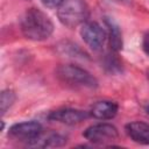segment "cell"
<instances>
[{
	"label": "cell",
	"instance_id": "obj_16",
	"mask_svg": "<svg viewBox=\"0 0 149 149\" xmlns=\"http://www.w3.org/2000/svg\"><path fill=\"white\" fill-rule=\"evenodd\" d=\"M146 111H147V113L149 114V106H147V107H146Z\"/></svg>",
	"mask_w": 149,
	"mask_h": 149
},
{
	"label": "cell",
	"instance_id": "obj_5",
	"mask_svg": "<svg viewBox=\"0 0 149 149\" xmlns=\"http://www.w3.org/2000/svg\"><path fill=\"white\" fill-rule=\"evenodd\" d=\"M43 133V127L40 122L30 120L14 123L9 130L8 136L19 142H26L29 144H34Z\"/></svg>",
	"mask_w": 149,
	"mask_h": 149
},
{
	"label": "cell",
	"instance_id": "obj_13",
	"mask_svg": "<svg viewBox=\"0 0 149 149\" xmlns=\"http://www.w3.org/2000/svg\"><path fill=\"white\" fill-rule=\"evenodd\" d=\"M15 100H16V94H15V92L13 90L7 88V90H3L1 92V97H0V111H1V115L2 116L14 105Z\"/></svg>",
	"mask_w": 149,
	"mask_h": 149
},
{
	"label": "cell",
	"instance_id": "obj_15",
	"mask_svg": "<svg viewBox=\"0 0 149 149\" xmlns=\"http://www.w3.org/2000/svg\"><path fill=\"white\" fill-rule=\"evenodd\" d=\"M42 3L48 8H57L62 0H41Z\"/></svg>",
	"mask_w": 149,
	"mask_h": 149
},
{
	"label": "cell",
	"instance_id": "obj_12",
	"mask_svg": "<svg viewBox=\"0 0 149 149\" xmlns=\"http://www.w3.org/2000/svg\"><path fill=\"white\" fill-rule=\"evenodd\" d=\"M58 49H59V51L62 54L68 55L70 57H76V58H85V57H87V55L77 44H73V43H71L69 41L62 42L58 45Z\"/></svg>",
	"mask_w": 149,
	"mask_h": 149
},
{
	"label": "cell",
	"instance_id": "obj_6",
	"mask_svg": "<svg viewBox=\"0 0 149 149\" xmlns=\"http://www.w3.org/2000/svg\"><path fill=\"white\" fill-rule=\"evenodd\" d=\"M79 34L86 45L93 51L101 50L107 41V31L94 21H85L80 26Z\"/></svg>",
	"mask_w": 149,
	"mask_h": 149
},
{
	"label": "cell",
	"instance_id": "obj_17",
	"mask_svg": "<svg viewBox=\"0 0 149 149\" xmlns=\"http://www.w3.org/2000/svg\"><path fill=\"white\" fill-rule=\"evenodd\" d=\"M147 78H148V80H149V71L147 72Z\"/></svg>",
	"mask_w": 149,
	"mask_h": 149
},
{
	"label": "cell",
	"instance_id": "obj_2",
	"mask_svg": "<svg viewBox=\"0 0 149 149\" xmlns=\"http://www.w3.org/2000/svg\"><path fill=\"white\" fill-rule=\"evenodd\" d=\"M57 78L70 87L76 88H88L94 90L98 87L97 78L91 74L87 70L73 65V64H63L59 65L56 70Z\"/></svg>",
	"mask_w": 149,
	"mask_h": 149
},
{
	"label": "cell",
	"instance_id": "obj_4",
	"mask_svg": "<svg viewBox=\"0 0 149 149\" xmlns=\"http://www.w3.org/2000/svg\"><path fill=\"white\" fill-rule=\"evenodd\" d=\"M83 136L94 146L113 147V143L119 139V132L115 126L100 122L87 127L83 133Z\"/></svg>",
	"mask_w": 149,
	"mask_h": 149
},
{
	"label": "cell",
	"instance_id": "obj_1",
	"mask_svg": "<svg viewBox=\"0 0 149 149\" xmlns=\"http://www.w3.org/2000/svg\"><path fill=\"white\" fill-rule=\"evenodd\" d=\"M20 27L23 36L35 42L48 40L54 33V23L51 19L36 7L28 8L24 12L21 17Z\"/></svg>",
	"mask_w": 149,
	"mask_h": 149
},
{
	"label": "cell",
	"instance_id": "obj_7",
	"mask_svg": "<svg viewBox=\"0 0 149 149\" xmlns=\"http://www.w3.org/2000/svg\"><path fill=\"white\" fill-rule=\"evenodd\" d=\"M90 115V112L77 109V108H70V107H64V108H58L56 111L50 112L48 115V119L51 121L61 122L64 125H77L86 120Z\"/></svg>",
	"mask_w": 149,
	"mask_h": 149
},
{
	"label": "cell",
	"instance_id": "obj_8",
	"mask_svg": "<svg viewBox=\"0 0 149 149\" xmlns=\"http://www.w3.org/2000/svg\"><path fill=\"white\" fill-rule=\"evenodd\" d=\"M119 106L114 101L101 100L97 101L90 109V115L98 120H111L118 114Z\"/></svg>",
	"mask_w": 149,
	"mask_h": 149
},
{
	"label": "cell",
	"instance_id": "obj_9",
	"mask_svg": "<svg viewBox=\"0 0 149 149\" xmlns=\"http://www.w3.org/2000/svg\"><path fill=\"white\" fill-rule=\"evenodd\" d=\"M127 135L136 143L149 146V123L142 121H133L125 127Z\"/></svg>",
	"mask_w": 149,
	"mask_h": 149
},
{
	"label": "cell",
	"instance_id": "obj_11",
	"mask_svg": "<svg viewBox=\"0 0 149 149\" xmlns=\"http://www.w3.org/2000/svg\"><path fill=\"white\" fill-rule=\"evenodd\" d=\"M66 143V137L61 135V134H50L44 139H38L34 146L37 147H43V148H57V147H63Z\"/></svg>",
	"mask_w": 149,
	"mask_h": 149
},
{
	"label": "cell",
	"instance_id": "obj_10",
	"mask_svg": "<svg viewBox=\"0 0 149 149\" xmlns=\"http://www.w3.org/2000/svg\"><path fill=\"white\" fill-rule=\"evenodd\" d=\"M105 23L107 27V41H108L111 51L119 52L123 45L122 34H121L120 27L112 19H108V17L105 20Z\"/></svg>",
	"mask_w": 149,
	"mask_h": 149
},
{
	"label": "cell",
	"instance_id": "obj_14",
	"mask_svg": "<svg viewBox=\"0 0 149 149\" xmlns=\"http://www.w3.org/2000/svg\"><path fill=\"white\" fill-rule=\"evenodd\" d=\"M142 49L144 54L149 57V33H147L142 38Z\"/></svg>",
	"mask_w": 149,
	"mask_h": 149
},
{
	"label": "cell",
	"instance_id": "obj_3",
	"mask_svg": "<svg viewBox=\"0 0 149 149\" xmlns=\"http://www.w3.org/2000/svg\"><path fill=\"white\" fill-rule=\"evenodd\" d=\"M88 6L85 0H62L57 6L59 22L68 28L80 27L88 19Z\"/></svg>",
	"mask_w": 149,
	"mask_h": 149
}]
</instances>
